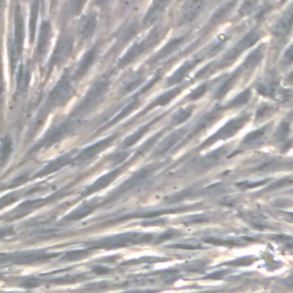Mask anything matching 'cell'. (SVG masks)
I'll list each match as a JSON object with an SVG mask.
<instances>
[{
	"label": "cell",
	"instance_id": "6da1fadb",
	"mask_svg": "<svg viewBox=\"0 0 293 293\" xmlns=\"http://www.w3.org/2000/svg\"><path fill=\"white\" fill-rule=\"evenodd\" d=\"M109 83L110 82L107 78H101L94 83L93 86L89 88V91L83 99V101L77 107L74 115L83 116L91 112L103 100V97L107 94L108 87H109Z\"/></svg>",
	"mask_w": 293,
	"mask_h": 293
},
{
	"label": "cell",
	"instance_id": "7a4b0ae2",
	"mask_svg": "<svg viewBox=\"0 0 293 293\" xmlns=\"http://www.w3.org/2000/svg\"><path fill=\"white\" fill-rule=\"evenodd\" d=\"M24 43V22L23 16H22L21 8L16 6L14 12V37H13V43L11 47V62L12 69L14 70L16 60L21 55L22 49H23Z\"/></svg>",
	"mask_w": 293,
	"mask_h": 293
},
{
	"label": "cell",
	"instance_id": "3957f363",
	"mask_svg": "<svg viewBox=\"0 0 293 293\" xmlns=\"http://www.w3.org/2000/svg\"><path fill=\"white\" fill-rule=\"evenodd\" d=\"M160 38V34H159V29H154L148 35V37L142 40L141 43L135 44L134 46L129 49V51L125 54V55L120 58L118 62V67L119 68H124L126 66H128L132 63L134 60L141 55L143 52H146L147 49H149L151 46L158 42V39Z\"/></svg>",
	"mask_w": 293,
	"mask_h": 293
},
{
	"label": "cell",
	"instance_id": "277c9868",
	"mask_svg": "<svg viewBox=\"0 0 293 293\" xmlns=\"http://www.w3.org/2000/svg\"><path fill=\"white\" fill-rule=\"evenodd\" d=\"M74 94V86L68 76L58 80L55 87L52 89L48 96V105L52 107H58L64 105Z\"/></svg>",
	"mask_w": 293,
	"mask_h": 293
},
{
	"label": "cell",
	"instance_id": "5b68a950",
	"mask_svg": "<svg viewBox=\"0 0 293 293\" xmlns=\"http://www.w3.org/2000/svg\"><path fill=\"white\" fill-rule=\"evenodd\" d=\"M260 38V34L256 30L253 31H250L249 34L245 35L243 39L241 40L240 43H238L235 47L232 48L231 51H229L226 55L223 56L222 61H221V66L222 67H226L228 66L229 63H232L233 61H235L236 58L241 55L243 52H245L247 48H250L251 46H253V45L258 42Z\"/></svg>",
	"mask_w": 293,
	"mask_h": 293
},
{
	"label": "cell",
	"instance_id": "8992f818",
	"mask_svg": "<svg viewBox=\"0 0 293 293\" xmlns=\"http://www.w3.org/2000/svg\"><path fill=\"white\" fill-rule=\"evenodd\" d=\"M72 49H74V39L68 35L62 36L58 39L55 51H54L51 60H49V67L54 68L64 63L71 55Z\"/></svg>",
	"mask_w": 293,
	"mask_h": 293
},
{
	"label": "cell",
	"instance_id": "52a82bcc",
	"mask_svg": "<svg viewBox=\"0 0 293 293\" xmlns=\"http://www.w3.org/2000/svg\"><path fill=\"white\" fill-rule=\"evenodd\" d=\"M247 118H249L247 116H242V117H238V118L233 119L232 121H229V123L224 125L223 127L219 131V132H216L213 137L207 140V141L204 143V146L214 143L215 141H218V140L231 138L232 135L237 133L238 131H240L243 126H244Z\"/></svg>",
	"mask_w": 293,
	"mask_h": 293
},
{
	"label": "cell",
	"instance_id": "ba28073f",
	"mask_svg": "<svg viewBox=\"0 0 293 293\" xmlns=\"http://www.w3.org/2000/svg\"><path fill=\"white\" fill-rule=\"evenodd\" d=\"M293 28V5H291L287 10L284 12V14L281 16L276 24H275L273 32L277 37H284L287 35Z\"/></svg>",
	"mask_w": 293,
	"mask_h": 293
},
{
	"label": "cell",
	"instance_id": "9c48e42d",
	"mask_svg": "<svg viewBox=\"0 0 293 293\" xmlns=\"http://www.w3.org/2000/svg\"><path fill=\"white\" fill-rule=\"evenodd\" d=\"M202 8H203V0H189L182 10L180 24L190 23V22L195 20L196 16L200 14Z\"/></svg>",
	"mask_w": 293,
	"mask_h": 293
},
{
	"label": "cell",
	"instance_id": "30bf717a",
	"mask_svg": "<svg viewBox=\"0 0 293 293\" xmlns=\"http://www.w3.org/2000/svg\"><path fill=\"white\" fill-rule=\"evenodd\" d=\"M96 57H97V48L94 47L92 49H89V51L85 54L82 60H80L77 69H76L74 74V79L77 80L84 77V76L87 74L89 68H91L93 66V63L95 62Z\"/></svg>",
	"mask_w": 293,
	"mask_h": 293
},
{
	"label": "cell",
	"instance_id": "8fae6325",
	"mask_svg": "<svg viewBox=\"0 0 293 293\" xmlns=\"http://www.w3.org/2000/svg\"><path fill=\"white\" fill-rule=\"evenodd\" d=\"M171 2H172V0H154L149 11H148L147 14L144 15L143 24L149 25L151 23H154L155 20L165 11V8L170 5Z\"/></svg>",
	"mask_w": 293,
	"mask_h": 293
},
{
	"label": "cell",
	"instance_id": "7c38bea8",
	"mask_svg": "<svg viewBox=\"0 0 293 293\" xmlns=\"http://www.w3.org/2000/svg\"><path fill=\"white\" fill-rule=\"evenodd\" d=\"M51 34L52 28L49 22H43L42 28L39 31V37H38V45H37V54L39 57H43L47 52L49 40H51Z\"/></svg>",
	"mask_w": 293,
	"mask_h": 293
},
{
	"label": "cell",
	"instance_id": "4fadbf2b",
	"mask_svg": "<svg viewBox=\"0 0 293 293\" xmlns=\"http://www.w3.org/2000/svg\"><path fill=\"white\" fill-rule=\"evenodd\" d=\"M184 42V38L181 37V38H175V39H172L171 42H169L168 44L165 45V47H163L160 49V51L156 54V55L151 58L150 60V63H155V62H159L161 60H164L165 57H168L170 56L171 54H172L175 49H178L181 45L183 44Z\"/></svg>",
	"mask_w": 293,
	"mask_h": 293
},
{
	"label": "cell",
	"instance_id": "5bb4252c",
	"mask_svg": "<svg viewBox=\"0 0 293 293\" xmlns=\"http://www.w3.org/2000/svg\"><path fill=\"white\" fill-rule=\"evenodd\" d=\"M96 29V17L94 14L85 16L79 24V35L83 39L91 38Z\"/></svg>",
	"mask_w": 293,
	"mask_h": 293
},
{
	"label": "cell",
	"instance_id": "9a60e30c",
	"mask_svg": "<svg viewBox=\"0 0 293 293\" xmlns=\"http://www.w3.org/2000/svg\"><path fill=\"white\" fill-rule=\"evenodd\" d=\"M197 63H198V60H191V61H188L184 63L183 66L180 67L179 69L175 71L172 76H171L168 80V84L170 85V86H172V85L181 83L183 78L186 77L189 72H190V70H192L193 68L196 67Z\"/></svg>",
	"mask_w": 293,
	"mask_h": 293
},
{
	"label": "cell",
	"instance_id": "2e32d148",
	"mask_svg": "<svg viewBox=\"0 0 293 293\" xmlns=\"http://www.w3.org/2000/svg\"><path fill=\"white\" fill-rule=\"evenodd\" d=\"M258 91L265 96L274 97L278 93L277 82L273 77H268L258 85Z\"/></svg>",
	"mask_w": 293,
	"mask_h": 293
},
{
	"label": "cell",
	"instance_id": "e0dca14e",
	"mask_svg": "<svg viewBox=\"0 0 293 293\" xmlns=\"http://www.w3.org/2000/svg\"><path fill=\"white\" fill-rule=\"evenodd\" d=\"M30 83V68L29 66H22L19 70V76H17V92L24 93Z\"/></svg>",
	"mask_w": 293,
	"mask_h": 293
},
{
	"label": "cell",
	"instance_id": "ac0fdd59",
	"mask_svg": "<svg viewBox=\"0 0 293 293\" xmlns=\"http://www.w3.org/2000/svg\"><path fill=\"white\" fill-rule=\"evenodd\" d=\"M112 141V139H107V140H103V141L99 142L96 144H94V146L89 147L88 149L85 150L82 155L78 157V160H87L89 158H92V157L95 156L97 152H100L101 150L105 149V148L108 147V144Z\"/></svg>",
	"mask_w": 293,
	"mask_h": 293
},
{
	"label": "cell",
	"instance_id": "d6986e66",
	"mask_svg": "<svg viewBox=\"0 0 293 293\" xmlns=\"http://www.w3.org/2000/svg\"><path fill=\"white\" fill-rule=\"evenodd\" d=\"M67 131H68V125H61V126H57V127H54L51 132L45 137L42 144H44V146H49V144L58 141V140L64 137Z\"/></svg>",
	"mask_w": 293,
	"mask_h": 293
},
{
	"label": "cell",
	"instance_id": "ffe728a7",
	"mask_svg": "<svg viewBox=\"0 0 293 293\" xmlns=\"http://www.w3.org/2000/svg\"><path fill=\"white\" fill-rule=\"evenodd\" d=\"M180 91H181V88H175V89H171V91H169V92H165L164 94H161V95L157 97L156 100L147 108L146 111H149L150 109H152V108H155V107L168 105V103L172 100V99H174L175 96L178 95Z\"/></svg>",
	"mask_w": 293,
	"mask_h": 293
},
{
	"label": "cell",
	"instance_id": "44dd1931",
	"mask_svg": "<svg viewBox=\"0 0 293 293\" xmlns=\"http://www.w3.org/2000/svg\"><path fill=\"white\" fill-rule=\"evenodd\" d=\"M39 14V0H34L31 4V14H30V37L31 42H34L36 35V26H37V19Z\"/></svg>",
	"mask_w": 293,
	"mask_h": 293
},
{
	"label": "cell",
	"instance_id": "7402d4cb",
	"mask_svg": "<svg viewBox=\"0 0 293 293\" xmlns=\"http://www.w3.org/2000/svg\"><path fill=\"white\" fill-rule=\"evenodd\" d=\"M181 135H182V132L181 131H178V132H175L173 134H171L170 137L164 140L163 142H161L159 144V147H158V149H157V154H164V152H166L168 150H170L171 148H172L175 143H177L178 140L181 138Z\"/></svg>",
	"mask_w": 293,
	"mask_h": 293
},
{
	"label": "cell",
	"instance_id": "603a6c76",
	"mask_svg": "<svg viewBox=\"0 0 293 293\" xmlns=\"http://www.w3.org/2000/svg\"><path fill=\"white\" fill-rule=\"evenodd\" d=\"M234 5H235V2H231V3H227V4H224V5L222 7H220L218 11H216L214 13V15L212 16V24H218L219 22H221L224 17L227 16V14L229 12L232 11V8L234 7Z\"/></svg>",
	"mask_w": 293,
	"mask_h": 293
},
{
	"label": "cell",
	"instance_id": "cb8c5ba5",
	"mask_svg": "<svg viewBox=\"0 0 293 293\" xmlns=\"http://www.w3.org/2000/svg\"><path fill=\"white\" fill-rule=\"evenodd\" d=\"M261 58H263V52H261V49L258 48L255 49V51L250 54V56L246 58V61L244 62V64L241 68L242 70H251L253 69L255 66H258V63L260 62Z\"/></svg>",
	"mask_w": 293,
	"mask_h": 293
},
{
	"label": "cell",
	"instance_id": "d4e9b609",
	"mask_svg": "<svg viewBox=\"0 0 293 293\" xmlns=\"http://www.w3.org/2000/svg\"><path fill=\"white\" fill-rule=\"evenodd\" d=\"M266 131H267V128L264 127V128H260L258 131H254V132L250 133L246 137V139L244 140V142H243V144H244V146L252 147V146H255V144L260 143L261 140H263L264 137H265Z\"/></svg>",
	"mask_w": 293,
	"mask_h": 293
},
{
	"label": "cell",
	"instance_id": "484cf974",
	"mask_svg": "<svg viewBox=\"0 0 293 293\" xmlns=\"http://www.w3.org/2000/svg\"><path fill=\"white\" fill-rule=\"evenodd\" d=\"M241 71H242V70L235 72V74H234L231 78L227 79L226 82H224V83L221 85V87H220V88L218 89V92H216V99H222L224 95H226V94L229 92V89L232 88L234 83L236 82V79L238 78V76H240V72H241Z\"/></svg>",
	"mask_w": 293,
	"mask_h": 293
},
{
	"label": "cell",
	"instance_id": "4316f807",
	"mask_svg": "<svg viewBox=\"0 0 293 293\" xmlns=\"http://www.w3.org/2000/svg\"><path fill=\"white\" fill-rule=\"evenodd\" d=\"M138 105H139V100L138 99H134V100H132V102H129L127 106H126L123 110L120 111V114H118L117 115L115 118H114V120L111 121L110 123V125H112V124H115V123H117V121L118 120H120L121 118H124V117H126L127 116L129 112H132L134 109H135V107H138Z\"/></svg>",
	"mask_w": 293,
	"mask_h": 293
},
{
	"label": "cell",
	"instance_id": "83f0119b",
	"mask_svg": "<svg viewBox=\"0 0 293 293\" xmlns=\"http://www.w3.org/2000/svg\"><path fill=\"white\" fill-rule=\"evenodd\" d=\"M250 97H251V92L249 91V89H246V91L241 93L240 95L236 96L233 101H231V103H229L228 107L229 108L241 107L243 105H245V103L250 100Z\"/></svg>",
	"mask_w": 293,
	"mask_h": 293
},
{
	"label": "cell",
	"instance_id": "f1b7e54d",
	"mask_svg": "<svg viewBox=\"0 0 293 293\" xmlns=\"http://www.w3.org/2000/svg\"><path fill=\"white\" fill-rule=\"evenodd\" d=\"M191 115V108H186V109H180L177 114L173 117V124L178 125L183 123L184 120L189 118V116Z\"/></svg>",
	"mask_w": 293,
	"mask_h": 293
},
{
	"label": "cell",
	"instance_id": "f546056e",
	"mask_svg": "<svg viewBox=\"0 0 293 293\" xmlns=\"http://www.w3.org/2000/svg\"><path fill=\"white\" fill-rule=\"evenodd\" d=\"M150 124L149 125H147V126H144V127H142L140 131H138L137 133H134L133 135H131V137L126 140V141L124 142V147H131L132 144H134L135 142L138 141V140L142 137V135L144 134V132H147L148 131V127H149Z\"/></svg>",
	"mask_w": 293,
	"mask_h": 293
},
{
	"label": "cell",
	"instance_id": "4dcf8cb0",
	"mask_svg": "<svg viewBox=\"0 0 293 293\" xmlns=\"http://www.w3.org/2000/svg\"><path fill=\"white\" fill-rule=\"evenodd\" d=\"M141 83H142V77H138V76H137V77L132 78V79L128 80V82L125 84V86L123 88V92L124 93L132 92L138 86H140V85H141Z\"/></svg>",
	"mask_w": 293,
	"mask_h": 293
},
{
	"label": "cell",
	"instance_id": "1f68e13d",
	"mask_svg": "<svg viewBox=\"0 0 293 293\" xmlns=\"http://www.w3.org/2000/svg\"><path fill=\"white\" fill-rule=\"evenodd\" d=\"M85 2H86V0H70V10L72 14L78 15L83 10Z\"/></svg>",
	"mask_w": 293,
	"mask_h": 293
},
{
	"label": "cell",
	"instance_id": "d6a6232c",
	"mask_svg": "<svg viewBox=\"0 0 293 293\" xmlns=\"http://www.w3.org/2000/svg\"><path fill=\"white\" fill-rule=\"evenodd\" d=\"M206 88H207L206 85H201V86H198L196 89H193V91L189 94L188 99L191 101L198 100V99L204 95V93L206 92Z\"/></svg>",
	"mask_w": 293,
	"mask_h": 293
},
{
	"label": "cell",
	"instance_id": "836d02e7",
	"mask_svg": "<svg viewBox=\"0 0 293 293\" xmlns=\"http://www.w3.org/2000/svg\"><path fill=\"white\" fill-rule=\"evenodd\" d=\"M67 160H68V156L62 157V158L57 159L56 161H54V163H52L51 165H48V168L45 169L44 172H45V173H48V172H53V171L58 170V169L62 168V166L67 163Z\"/></svg>",
	"mask_w": 293,
	"mask_h": 293
},
{
	"label": "cell",
	"instance_id": "e575fe53",
	"mask_svg": "<svg viewBox=\"0 0 293 293\" xmlns=\"http://www.w3.org/2000/svg\"><path fill=\"white\" fill-rule=\"evenodd\" d=\"M288 128H290V124L287 123V121H283L279 126L277 132H276V138L277 140H284L288 134Z\"/></svg>",
	"mask_w": 293,
	"mask_h": 293
},
{
	"label": "cell",
	"instance_id": "d590c367",
	"mask_svg": "<svg viewBox=\"0 0 293 293\" xmlns=\"http://www.w3.org/2000/svg\"><path fill=\"white\" fill-rule=\"evenodd\" d=\"M256 6V2L255 0H246V2L243 4L242 7H241V14L243 15H247L250 14V13L254 10Z\"/></svg>",
	"mask_w": 293,
	"mask_h": 293
},
{
	"label": "cell",
	"instance_id": "8d00e7d4",
	"mask_svg": "<svg viewBox=\"0 0 293 293\" xmlns=\"http://www.w3.org/2000/svg\"><path fill=\"white\" fill-rule=\"evenodd\" d=\"M11 149H12V143L10 139H4L3 140V147H2V157H3V161H5L8 156L11 154Z\"/></svg>",
	"mask_w": 293,
	"mask_h": 293
},
{
	"label": "cell",
	"instance_id": "74e56055",
	"mask_svg": "<svg viewBox=\"0 0 293 293\" xmlns=\"http://www.w3.org/2000/svg\"><path fill=\"white\" fill-rule=\"evenodd\" d=\"M292 62H293V44L286 49V52L284 53V56H283V63L285 66L291 64Z\"/></svg>",
	"mask_w": 293,
	"mask_h": 293
},
{
	"label": "cell",
	"instance_id": "f35d334b",
	"mask_svg": "<svg viewBox=\"0 0 293 293\" xmlns=\"http://www.w3.org/2000/svg\"><path fill=\"white\" fill-rule=\"evenodd\" d=\"M109 2H110V0H96V3H97L99 6H106Z\"/></svg>",
	"mask_w": 293,
	"mask_h": 293
},
{
	"label": "cell",
	"instance_id": "ab89813d",
	"mask_svg": "<svg viewBox=\"0 0 293 293\" xmlns=\"http://www.w3.org/2000/svg\"><path fill=\"white\" fill-rule=\"evenodd\" d=\"M287 82L290 83V84H293V71L291 72L290 75H288V77H287Z\"/></svg>",
	"mask_w": 293,
	"mask_h": 293
},
{
	"label": "cell",
	"instance_id": "60d3db41",
	"mask_svg": "<svg viewBox=\"0 0 293 293\" xmlns=\"http://www.w3.org/2000/svg\"><path fill=\"white\" fill-rule=\"evenodd\" d=\"M51 2H52V3H54V2H56V0H51Z\"/></svg>",
	"mask_w": 293,
	"mask_h": 293
}]
</instances>
